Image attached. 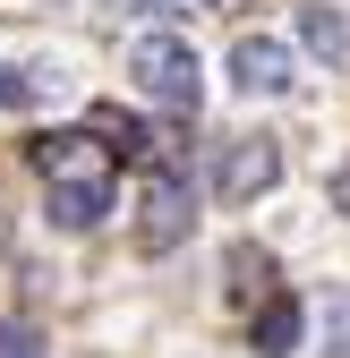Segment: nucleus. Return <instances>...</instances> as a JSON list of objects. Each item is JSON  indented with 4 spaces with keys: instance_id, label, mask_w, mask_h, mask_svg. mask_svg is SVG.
Segmentation results:
<instances>
[{
    "instance_id": "obj_1",
    "label": "nucleus",
    "mask_w": 350,
    "mask_h": 358,
    "mask_svg": "<svg viewBox=\"0 0 350 358\" xmlns=\"http://www.w3.org/2000/svg\"><path fill=\"white\" fill-rule=\"evenodd\" d=\"M34 171L52 179V222L60 231H94V222L111 213L120 154L94 137V128H52V137H34Z\"/></svg>"
},
{
    "instance_id": "obj_2",
    "label": "nucleus",
    "mask_w": 350,
    "mask_h": 358,
    "mask_svg": "<svg viewBox=\"0 0 350 358\" xmlns=\"http://www.w3.org/2000/svg\"><path fill=\"white\" fill-rule=\"evenodd\" d=\"M128 77H137L146 103H162V111H197L205 103V69H197V52L180 34H146L137 52H128Z\"/></svg>"
},
{
    "instance_id": "obj_3",
    "label": "nucleus",
    "mask_w": 350,
    "mask_h": 358,
    "mask_svg": "<svg viewBox=\"0 0 350 358\" xmlns=\"http://www.w3.org/2000/svg\"><path fill=\"white\" fill-rule=\"evenodd\" d=\"M188 222H197V196H188V179L162 162V171L146 179V205H137V248H146V256L180 248V239H188Z\"/></svg>"
},
{
    "instance_id": "obj_4",
    "label": "nucleus",
    "mask_w": 350,
    "mask_h": 358,
    "mask_svg": "<svg viewBox=\"0 0 350 358\" xmlns=\"http://www.w3.org/2000/svg\"><path fill=\"white\" fill-rule=\"evenodd\" d=\"M282 179V145L274 137H231L223 154H214V188H223V205H256Z\"/></svg>"
},
{
    "instance_id": "obj_5",
    "label": "nucleus",
    "mask_w": 350,
    "mask_h": 358,
    "mask_svg": "<svg viewBox=\"0 0 350 358\" xmlns=\"http://www.w3.org/2000/svg\"><path fill=\"white\" fill-rule=\"evenodd\" d=\"M290 77H299L290 43H274V34H239L231 43V85L239 94H290Z\"/></svg>"
},
{
    "instance_id": "obj_6",
    "label": "nucleus",
    "mask_w": 350,
    "mask_h": 358,
    "mask_svg": "<svg viewBox=\"0 0 350 358\" xmlns=\"http://www.w3.org/2000/svg\"><path fill=\"white\" fill-rule=\"evenodd\" d=\"M299 333H308V307H299L290 290H274L265 307H256V358H290Z\"/></svg>"
},
{
    "instance_id": "obj_7",
    "label": "nucleus",
    "mask_w": 350,
    "mask_h": 358,
    "mask_svg": "<svg viewBox=\"0 0 350 358\" xmlns=\"http://www.w3.org/2000/svg\"><path fill=\"white\" fill-rule=\"evenodd\" d=\"M299 34H308V52H325V60H350V17L333 9V0H308V9H299Z\"/></svg>"
},
{
    "instance_id": "obj_8",
    "label": "nucleus",
    "mask_w": 350,
    "mask_h": 358,
    "mask_svg": "<svg viewBox=\"0 0 350 358\" xmlns=\"http://www.w3.org/2000/svg\"><path fill=\"white\" fill-rule=\"evenodd\" d=\"M94 137H111V154H146V128L128 111H94Z\"/></svg>"
},
{
    "instance_id": "obj_9",
    "label": "nucleus",
    "mask_w": 350,
    "mask_h": 358,
    "mask_svg": "<svg viewBox=\"0 0 350 358\" xmlns=\"http://www.w3.org/2000/svg\"><path fill=\"white\" fill-rule=\"evenodd\" d=\"M325 358H350V290L325 299Z\"/></svg>"
},
{
    "instance_id": "obj_10",
    "label": "nucleus",
    "mask_w": 350,
    "mask_h": 358,
    "mask_svg": "<svg viewBox=\"0 0 350 358\" xmlns=\"http://www.w3.org/2000/svg\"><path fill=\"white\" fill-rule=\"evenodd\" d=\"M43 94V77H26V69H9V60H0V111H26Z\"/></svg>"
},
{
    "instance_id": "obj_11",
    "label": "nucleus",
    "mask_w": 350,
    "mask_h": 358,
    "mask_svg": "<svg viewBox=\"0 0 350 358\" xmlns=\"http://www.w3.org/2000/svg\"><path fill=\"white\" fill-rule=\"evenodd\" d=\"M0 358H43V333L34 324H0Z\"/></svg>"
},
{
    "instance_id": "obj_12",
    "label": "nucleus",
    "mask_w": 350,
    "mask_h": 358,
    "mask_svg": "<svg viewBox=\"0 0 350 358\" xmlns=\"http://www.w3.org/2000/svg\"><path fill=\"white\" fill-rule=\"evenodd\" d=\"M111 9H120V17H154L162 0H111Z\"/></svg>"
},
{
    "instance_id": "obj_13",
    "label": "nucleus",
    "mask_w": 350,
    "mask_h": 358,
    "mask_svg": "<svg viewBox=\"0 0 350 358\" xmlns=\"http://www.w3.org/2000/svg\"><path fill=\"white\" fill-rule=\"evenodd\" d=\"M342 205H350V179H342Z\"/></svg>"
}]
</instances>
